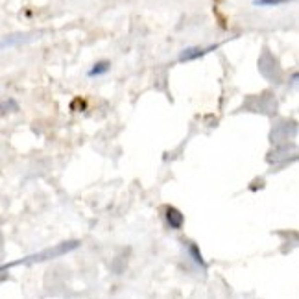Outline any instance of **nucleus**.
Instances as JSON below:
<instances>
[{"label":"nucleus","instance_id":"1","mask_svg":"<svg viewBox=\"0 0 299 299\" xmlns=\"http://www.w3.org/2000/svg\"><path fill=\"white\" fill-rule=\"evenodd\" d=\"M80 240H69V242H63V244H57L54 248H48V250H43L39 253H35V255H30V257L22 258L19 262H11V264H6L2 266L0 270H7V268H11V266H17V264H35V262H46V260H54L57 257H63V255H67L70 251H74L80 248Z\"/></svg>","mask_w":299,"mask_h":299},{"label":"nucleus","instance_id":"2","mask_svg":"<svg viewBox=\"0 0 299 299\" xmlns=\"http://www.w3.org/2000/svg\"><path fill=\"white\" fill-rule=\"evenodd\" d=\"M220 48V44H209V46H188L185 48L183 52L179 54V59L181 63H188V61H196V59H202L205 57L207 54L214 52V50Z\"/></svg>","mask_w":299,"mask_h":299},{"label":"nucleus","instance_id":"3","mask_svg":"<svg viewBox=\"0 0 299 299\" xmlns=\"http://www.w3.org/2000/svg\"><path fill=\"white\" fill-rule=\"evenodd\" d=\"M163 218L172 231H181L185 227V216L174 205H165L163 207Z\"/></svg>","mask_w":299,"mask_h":299},{"label":"nucleus","instance_id":"4","mask_svg":"<svg viewBox=\"0 0 299 299\" xmlns=\"http://www.w3.org/2000/svg\"><path fill=\"white\" fill-rule=\"evenodd\" d=\"M109 69H111V63L107 61V59H102V61L94 63V65L90 67L89 72H87V76H89V78L104 76V74H107V72H109Z\"/></svg>","mask_w":299,"mask_h":299},{"label":"nucleus","instance_id":"5","mask_svg":"<svg viewBox=\"0 0 299 299\" xmlns=\"http://www.w3.org/2000/svg\"><path fill=\"white\" fill-rule=\"evenodd\" d=\"M187 251H188V257L192 258V262H194L196 266H200V268H207L205 260H203L202 251H200V248H198L194 242H188L187 244Z\"/></svg>","mask_w":299,"mask_h":299},{"label":"nucleus","instance_id":"6","mask_svg":"<svg viewBox=\"0 0 299 299\" xmlns=\"http://www.w3.org/2000/svg\"><path fill=\"white\" fill-rule=\"evenodd\" d=\"M292 0H253V6L257 7H273V6H283V4H288Z\"/></svg>","mask_w":299,"mask_h":299},{"label":"nucleus","instance_id":"7","mask_svg":"<svg viewBox=\"0 0 299 299\" xmlns=\"http://www.w3.org/2000/svg\"><path fill=\"white\" fill-rule=\"evenodd\" d=\"M19 109V105H17V102L15 100H4V102H0V115H6V113H13Z\"/></svg>","mask_w":299,"mask_h":299},{"label":"nucleus","instance_id":"8","mask_svg":"<svg viewBox=\"0 0 299 299\" xmlns=\"http://www.w3.org/2000/svg\"><path fill=\"white\" fill-rule=\"evenodd\" d=\"M85 107H87V104L84 102V98H76V100L70 104V109H72V111H84Z\"/></svg>","mask_w":299,"mask_h":299}]
</instances>
